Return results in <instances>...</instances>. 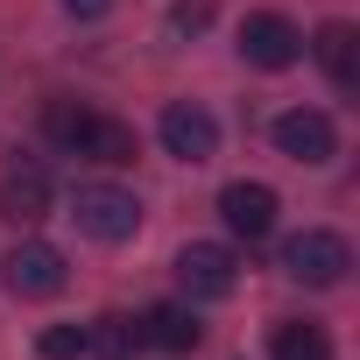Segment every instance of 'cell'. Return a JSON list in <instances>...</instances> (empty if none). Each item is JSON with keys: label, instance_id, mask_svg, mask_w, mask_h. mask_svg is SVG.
<instances>
[{"label": "cell", "instance_id": "cell-1", "mask_svg": "<svg viewBox=\"0 0 360 360\" xmlns=\"http://www.w3.org/2000/svg\"><path fill=\"white\" fill-rule=\"evenodd\" d=\"M50 141H57L64 155H85V162H106V169H127V162L141 155V141H134L127 120L92 113V106H71V99L50 106Z\"/></svg>", "mask_w": 360, "mask_h": 360}, {"label": "cell", "instance_id": "cell-2", "mask_svg": "<svg viewBox=\"0 0 360 360\" xmlns=\"http://www.w3.org/2000/svg\"><path fill=\"white\" fill-rule=\"evenodd\" d=\"M346 269H353V248H346V233H332V226H304V233L283 240V276L304 283V290H339Z\"/></svg>", "mask_w": 360, "mask_h": 360}, {"label": "cell", "instance_id": "cell-3", "mask_svg": "<svg viewBox=\"0 0 360 360\" xmlns=\"http://www.w3.org/2000/svg\"><path fill=\"white\" fill-rule=\"evenodd\" d=\"M71 219H78V233H92L99 248H120V240L141 233V198L120 191V184H78V191H71Z\"/></svg>", "mask_w": 360, "mask_h": 360}, {"label": "cell", "instance_id": "cell-4", "mask_svg": "<svg viewBox=\"0 0 360 360\" xmlns=\"http://www.w3.org/2000/svg\"><path fill=\"white\" fill-rule=\"evenodd\" d=\"M155 134H162V155L191 162V169L219 155V120H212L198 99H169V106L155 113Z\"/></svg>", "mask_w": 360, "mask_h": 360}, {"label": "cell", "instance_id": "cell-5", "mask_svg": "<svg viewBox=\"0 0 360 360\" xmlns=\"http://www.w3.org/2000/svg\"><path fill=\"white\" fill-rule=\"evenodd\" d=\"M269 141H276V155H290V162H304V169H318V162L339 155V127H332V113H318V106H290V113H276Z\"/></svg>", "mask_w": 360, "mask_h": 360}, {"label": "cell", "instance_id": "cell-6", "mask_svg": "<svg viewBox=\"0 0 360 360\" xmlns=\"http://www.w3.org/2000/svg\"><path fill=\"white\" fill-rule=\"evenodd\" d=\"M233 283H240V255H233V248H219V240H191L184 255H176V290L198 297V304L233 297Z\"/></svg>", "mask_w": 360, "mask_h": 360}, {"label": "cell", "instance_id": "cell-7", "mask_svg": "<svg viewBox=\"0 0 360 360\" xmlns=\"http://www.w3.org/2000/svg\"><path fill=\"white\" fill-rule=\"evenodd\" d=\"M57 205V184H50V169L15 155L8 169H0V219H15V226H43Z\"/></svg>", "mask_w": 360, "mask_h": 360}, {"label": "cell", "instance_id": "cell-8", "mask_svg": "<svg viewBox=\"0 0 360 360\" xmlns=\"http://www.w3.org/2000/svg\"><path fill=\"white\" fill-rule=\"evenodd\" d=\"M276 212H283V205H276V191H269V184H255V176H233V184L219 191V219H226V233H233V240H248V248L276 233Z\"/></svg>", "mask_w": 360, "mask_h": 360}, {"label": "cell", "instance_id": "cell-9", "mask_svg": "<svg viewBox=\"0 0 360 360\" xmlns=\"http://www.w3.org/2000/svg\"><path fill=\"white\" fill-rule=\"evenodd\" d=\"M240 57H248L255 71H290V64L304 57V29H297L290 15H248V22H240Z\"/></svg>", "mask_w": 360, "mask_h": 360}, {"label": "cell", "instance_id": "cell-10", "mask_svg": "<svg viewBox=\"0 0 360 360\" xmlns=\"http://www.w3.org/2000/svg\"><path fill=\"white\" fill-rule=\"evenodd\" d=\"M64 283H71V269H64V255H57L50 240H22V248L8 255V290H15V297L36 304V297H57Z\"/></svg>", "mask_w": 360, "mask_h": 360}, {"label": "cell", "instance_id": "cell-11", "mask_svg": "<svg viewBox=\"0 0 360 360\" xmlns=\"http://www.w3.org/2000/svg\"><path fill=\"white\" fill-rule=\"evenodd\" d=\"M304 50L325 64V78H332L339 92H360V29H353V22H325Z\"/></svg>", "mask_w": 360, "mask_h": 360}, {"label": "cell", "instance_id": "cell-12", "mask_svg": "<svg viewBox=\"0 0 360 360\" xmlns=\"http://www.w3.org/2000/svg\"><path fill=\"white\" fill-rule=\"evenodd\" d=\"M134 332H141V346H155V353H198V339H205V325H198L184 304H155V311H141Z\"/></svg>", "mask_w": 360, "mask_h": 360}, {"label": "cell", "instance_id": "cell-13", "mask_svg": "<svg viewBox=\"0 0 360 360\" xmlns=\"http://www.w3.org/2000/svg\"><path fill=\"white\" fill-rule=\"evenodd\" d=\"M269 360H332V339L318 318H283L269 332Z\"/></svg>", "mask_w": 360, "mask_h": 360}, {"label": "cell", "instance_id": "cell-14", "mask_svg": "<svg viewBox=\"0 0 360 360\" xmlns=\"http://www.w3.org/2000/svg\"><path fill=\"white\" fill-rule=\"evenodd\" d=\"M36 353H43V360H85V353H92V325H50V332L36 339Z\"/></svg>", "mask_w": 360, "mask_h": 360}, {"label": "cell", "instance_id": "cell-15", "mask_svg": "<svg viewBox=\"0 0 360 360\" xmlns=\"http://www.w3.org/2000/svg\"><path fill=\"white\" fill-rule=\"evenodd\" d=\"M92 346H99L106 360H127V353L141 346V332H134V318H99V325H92Z\"/></svg>", "mask_w": 360, "mask_h": 360}, {"label": "cell", "instance_id": "cell-16", "mask_svg": "<svg viewBox=\"0 0 360 360\" xmlns=\"http://www.w3.org/2000/svg\"><path fill=\"white\" fill-rule=\"evenodd\" d=\"M212 22V0H176V8H169V36H198Z\"/></svg>", "mask_w": 360, "mask_h": 360}, {"label": "cell", "instance_id": "cell-17", "mask_svg": "<svg viewBox=\"0 0 360 360\" xmlns=\"http://www.w3.org/2000/svg\"><path fill=\"white\" fill-rule=\"evenodd\" d=\"M106 8H113V0H64V15H78V22H99Z\"/></svg>", "mask_w": 360, "mask_h": 360}]
</instances>
